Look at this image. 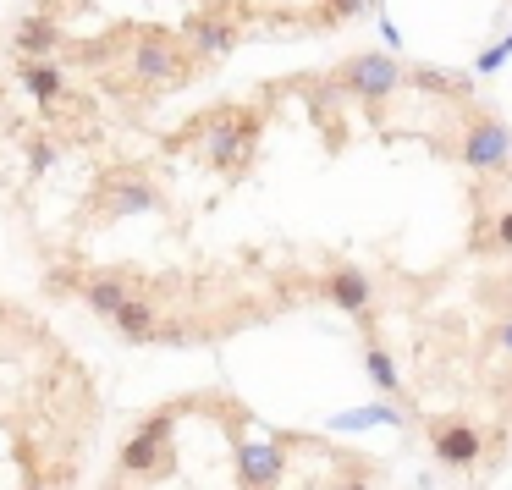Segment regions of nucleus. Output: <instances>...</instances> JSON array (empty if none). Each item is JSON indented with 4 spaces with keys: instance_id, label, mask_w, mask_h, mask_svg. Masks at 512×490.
Masks as SVG:
<instances>
[{
    "instance_id": "obj_1",
    "label": "nucleus",
    "mask_w": 512,
    "mask_h": 490,
    "mask_svg": "<svg viewBox=\"0 0 512 490\" xmlns=\"http://www.w3.org/2000/svg\"><path fill=\"white\" fill-rule=\"evenodd\" d=\"M100 490H380V468L204 391L138 419Z\"/></svg>"
},
{
    "instance_id": "obj_2",
    "label": "nucleus",
    "mask_w": 512,
    "mask_h": 490,
    "mask_svg": "<svg viewBox=\"0 0 512 490\" xmlns=\"http://www.w3.org/2000/svg\"><path fill=\"white\" fill-rule=\"evenodd\" d=\"M133 78H144V83H188L193 78V56L171 34H160V28H138Z\"/></svg>"
},
{
    "instance_id": "obj_3",
    "label": "nucleus",
    "mask_w": 512,
    "mask_h": 490,
    "mask_svg": "<svg viewBox=\"0 0 512 490\" xmlns=\"http://www.w3.org/2000/svg\"><path fill=\"white\" fill-rule=\"evenodd\" d=\"M199 133H210V155L215 160L237 166V160H248V155H254V144H259V111L221 105V111H210L199 122Z\"/></svg>"
},
{
    "instance_id": "obj_4",
    "label": "nucleus",
    "mask_w": 512,
    "mask_h": 490,
    "mask_svg": "<svg viewBox=\"0 0 512 490\" xmlns=\"http://www.w3.org/2000/svg\"><path fill=\"white\" fill-rule=\"evenodd\" d=\"M402 78H408V72H402V61H391V56H353V61L336 67V83L353 89V94H364V100H386V94H397Z\"/></svg>"
},
{
    "instance_id": "obj_5",
    "label": "nucleus",
    "mask_w": 512,
    "mask_h": 490,
    "mask_svg": "<svg viewBox=\"0 0 512 490\" xmlns=\"http://www.w3.org/2000/svg\"><path fill=\"white\" fill-rule=\"evenodd\" d=\"M463 160L474 171H501L512 160V133L496 122V116H474L463 133Z\"/></svg>"
},
{
    "instance_id": "obj_6",
    "label": "nucleus",
    "mask_w": 512,
    "mask_h": 490,
    "mask_svg": "<svg viewBox=\"0 0 512 490\" xmlns=\"http://www.w3.org/2000/svg\"><path fill=\"white\" fill-rule=\"evenodd\" d=\"M232 50H237V28L232 23H221V17H193V23H188V56H193V67H210V61L232 56Z\"/></svg>"
},
{
    "instance_id": "obj_7",
    "label": "nucleus",
    "mask_w": 512,
    "mask_h": 490,
    "mask_svg": "<svg viewBox=\"0 0 512 490\" xmlns=\"http://www.w3.org/2000/svg\"><path fill=\"white\" fill-rule=\"evenodd\" d=\"M111 325L127 336V342H155V331H160V309H155V298H149V292H133V298H127L122 309L111 314Z\"/></svg>"
},
{
    "instance_id": "obj_8",
    "label": "nucleus",
    "mask_w": 512,
    "mask_h": 490,
    "mask_svg": "<svg viewBox=\"0 0 512 490\" xmlns=\"http://www.w3.org/2000/svg\"><path fill=\"white\" fill-rule=\"evenodd\" d=\"M133 292H144V287H133L127 276H89V281L78 287V298L89 303V314H105V320H111V314L122 309Z\"/></svg>"
},
{
    "instance_id": "obj_9",
    "label": "nucleus",
    "mask_w": 512,
    "mask_h": 490,
    "mask_svg": "<svg viewBox=\"0 0 512 490\" xmlns=\"http://www.w3.org/2000/svg\"><path fill=\"white\" fill-rule=\"evenodd\" d=\"M325 298H331L336 309H347V314H369L375 287H369L364 270H331V276H325Z\"/></svg>"
},
{
    "instance_id": "obj_10",
    "label": "nucleus",
    "mask_w": 512,
    "mask_h": 490,
    "mask_svg": "<svg viewBox=\"0 0 512 490\" xmlns=\"http://www.w3.org/2000/svg\"><path fill=\"white\" fill-rule=\"evenodd\" d=\"M12 45H17V56H28V61H45L50 50L61 45V28H56V17H45V12L23 17V23H17V34H12Z\"/></svg>"
},
{
    "instance_id": "obj_11",
    "label": "nucleus",
    "mask_w": 512,
    "mask_h": 490,
    "mask_svg": "<svg viewBox=\"0 0 512 490\" xmlns=\"http://www.w3.org/2000/svg\"><path fill=\"white\" fill-rule=\"evenodd\" d=\"M23 89L34 94L39 105H56L67 94V78H61L56 61H23Z\"/></svg>"
},
{
    "instance_id": "obj_12",
    "label": "nucleus",
    "mask_w": 512,
    "mask_h": 490,
    "mask_svg": "<svg viewBox=\"0 0 512 490\" xmlns=\"http://www.w3.org/2000/svg\"><path fill=\"white\" fill-rule=\"evenodd\" d=\"M375 0H325L320 6V28H336V23H347V17H364Z\"/></svg>"
},
{
    "instance_id": "obj_13",
    "label": "nucleus",
    "mask_w": 512,
    "mask_h": 490,
    "mask_svg": "<svg viewBox=\"0 0 512 490\" xmlns=\"http://www.w3.org/2000/svg\"><path fill=\"white\" fill-rule=\"evenodd\" d=\"M116 210H155V193H149L144 182H133V188H122V199H116Z\"/></svg>"
},
{
    "instance_id": "obj_14",
    "label": "nucleus",
    "mask_w": 512,
    "mask_h": 490,
    "mask_svg": "<svg viewBox=\"0 0 512 490\" xmlns=\"http://www.w3.org/2000/svg\"><path fill=\"white\" fill-rule=\"evenodd\" d=\"M490 237H496L501 248H512V210H507V215H501V221H496V232H490Z\"/></svg>"
},
{
    "instance_id": "obj_15",
    "label": "nucleus",
    "mask_w": 512,
    "mask_h": 490,
    "mask_svg": "<svg viewBox=\"0 0 512 490\" xmlns=\"http://www.w3.org/2000/svg\"><path fill=\"white\" fill-rule=\"evenodd\" d=\"M507 309H512V281H507Z\"/></svg>"
}]
</instances>
